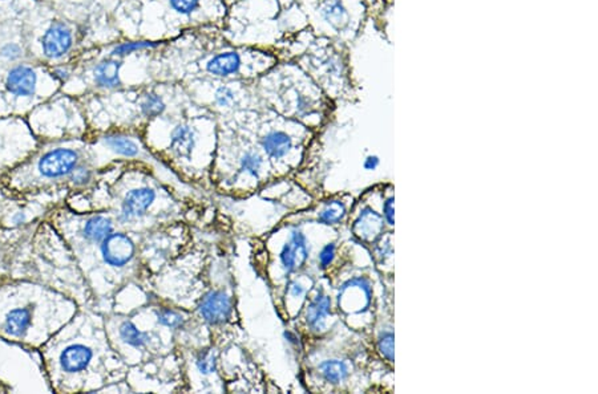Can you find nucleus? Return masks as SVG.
Segmentation results:
<instances>
[{"mask_svg":"<svg viewBox=\"0 0 598 394\" xmlns=\"http://www.w3.org/2000/svg\"><path fill=\"white\" fill-rule=\"evenodd\" d=\"M25 15L24 27L31 60L51 65L64 63L71 56L76 46V29L68 20L44 3L42 13H37L39 22H34L28 12Z\"/></svg>","mask_w":598,"mask_h":394,"instance_id":"1","label":"nucleus"},{"mask_svg":"<svg viewBox=\"0 0 598 394\" xmlns=\"http://www.w3.org/2000/svg\"><path fill=\"white\" fill-rule=\"evenodd\" d=\"M48 77L46 64L23 60L0 70V88L13 100H31Z\"/></svg>","mask_w":598,"mask_h":394,"instance_id":"2","label":"nucleus"},{"mask_svg":"<svg viewBox=\"0 0 598 394\" xmlns=\"http://www.w3.org/2000/svg\"><path fill=\"white\" fill-rule=\"evenodd\" d=\"M80 155L70 147L49 150L39 161V173L46 178H61L70 176L79 166Z\"/></svg>","mask_w":598,"mask_h":394,"instance_id":"3","label":"nucleus"},{"mask_svg":"<svg viewBox=\"0 0 598 394\" xmlns=\"http://www.w3.org/2000/svg\"><path fill=\"white\" fill-rule=\"evenodd\" d=\"M136 252V246L128 235L122 232H112L101 242L103 261L110 267H124L131 262Z\"/></svg>","mask_w":598,"mask_h":394,"instance_id":"4","label":"nucleus"},{"mask_svg":"<svg viewBox=\"0 0 598 394\" xmlns=\"http://www.w3.org/2000/svg\"><path fill=\"white\" fill-rule=\"evenodd\" d=\"M231 298L224 291L208 292L198 304V312L210 325H222L231 315Z\"/></svg>","mask_w":598,"mask_h":394,"instance_id":"5","label":"nucleus"},{"mask_svg":"<svg viewBox=\"0 0 598 394\" xmlns=\"http://www.w3.org/2000/svg\"><path fill=\"white\" fill-rule=\"evenodd\" d=\"M309 254L310 251L307 247L306 235L299 230H294L291 231L290 240L282 247L279 259L287 274H291L303 267V264L309 259Z\"/></svg>","mask_w":598,"mask_h":394,"instance_id":"6","label":"nucleus"},{"mask_svg":"<svg viewBox=\"0 0 598 394\" xmlns=\"http://www.w3.org/2000/svg\"><path fill=\"white\" fill-rule=\"evenodd\" d=\"M124 65V59H117L107 56L100 60L92 68V79L96 88L104 91H115L122 85L121 81V68Z\"/></svg>","mask_w":598,"mask_h":394,"instance_id":"7","label":"nucleus"},{"mask_svg":"<svg viewBox=\"0 0 598 394\" xmlns=\"http://www.w3.org/2000/svg\"><path fill=\"white\" fill-rule=\"evenodd\" d=\"M155 199V191L151 188H139L131 190L124 198L120 219L124 222L141 218L149 210Z\"/></svg>","mask_w":598,"mask_h":394,"instance_id":"8","label":"nucleus"},{"mask_svg":"<svg viewBox=\"0 0 598 394\" xmlns=\"http://www.w3.org/2000/svg\"><path fill=\"white\" fill-rule=\"evenodd\" d=\"M94 357V350L83 344L67 346L60 355V367L67 373H79L87 369Z\"/></svg>","mask_w":598,"mask_h":394,"instance_id":"9","label":"nucleus"},{"mask_svg":"<svg viewBox=\"0 0 598 394\" xmlns=\"http://www.w3.org/2000/svg\"><path fill=\"white\" fill-rule=\"evenodd\" d=\"M352 230H354V234L363 240L376 238L382 232V216L376 214L372 209L367 207L360 211Z\"/></svg>","mask_w":598,"mask_h":394,"instance_id":"10","label":"nucleus"},{"mask_svg":"<svg viewBox=\"0 0 598 394\" xmlns=\"http://www.w3.org/2000/svg\"><path fill=\"white\" fill-rule=\"evenodd\" d=\"M330 308H331V300L327 295H324L322 291H319L318 295L307 306L306 316H305L307 325L312 331L324 329V322L330 313Z\"/></svg>","mask_w":598,"mask_h":394,"instance_id":"11","label":"nucleus"},{"mask_svg":"<svg viewBox=\"0 0 598 394\" xmlns=\"http://www.w3.org/2000/svg\"><path fill=\"white\" fill-rule=\"evenodd\" d=\"M263 152L274 159L286 157L293 147V138L285 131H269L261 140Z\"/></svg>","mask_w":598,"mask_h":394,"instance_id":"12","label":"nucleus"},{"mask_svg":"<svg viewBox=\"0 0 598 394\" xmlns=\"http://www.w3.org/2000/svg\"><path fill=\"white\" fill-rule=\"evenodd\" d=\"M242 65V60L236 52H224L209 60L206 64V71L217 77H227L237 74Z\"/></svg>","mask_w":598,"mask_h":394,"instance_id":"13","label":"nucleus"},{"mask_svg":"<svg viewBox=\"0 0 598 394\" xmlns=\"http://www.w3.org/2000/svg\"><path fill=\"white\" fill-rule=\"evenodd\" d=\"M196 146V133L189 125H179L170 134V149L179 155L189 158Z\"/></svg>","mask_w":598,"mask_h":394,"instance_id":"14","label":"nucleus"},{"mask_svg":"<svg viewBox=\"0 0 598 394\" xmlns=\"http://www.w3.org/2000/svg\"><path fill=\"white\" fill-rule=\"evenodd\" d=\"M32 310L27 307L8 312L4 320L6 334L12 337H23L32 324Z\"/></svg>","mask_w":598,"mask_h":394,"instance_id":"15","label":"nucleus"},{"mask_svg":"<svg viewBox=\"0 0 598 394\" xmlns=\"http://www.w3.org/2000/svg\"><path fill=\"white\" fill-rule=\"evenodd\" d=\"M112 232H113L112 221L103 215H96L89 218L84 225L83 237L91 243H101Z\"/></svg>","mask_w":598,"mask_h":394,"instance_id":"16","label":"nucleus"},{"mask_svg":"<svg viewBox=\"0 0 598 394\" xmlns=\"http://www.w3.org/2000/svg\"><path fill=\"white\" fill-rule=\"evenodd\" d=\"M103 143L113 153L128 158L136 157L140 152V147L136 141L119 133H108L103 137Z\"/></svg>","mask_w":598,"mask_h":394,"instance_id":"17","label":"nucleus"},{"mask_svg":"<svg viewBox=\"0 0 598 394\" xmlns=\"http://www.w3.org/2000/svg\"><path fill=\"white\" fill-rule=\"evenodd\" d=\"M319 370H321V374H322L324 381L334 383V385L345 381L350 374L348 364L346 361H342V360L323 361L322 364L319 365Z\"/></svg>","mask_w":598,"mask_h":394,"instance_id":"18","label":"nucleus"},{"mask_svg":"<svg viewBox=\"0 0 598 394\" xmlns=\"http://www.w3.org/2000/svg\"><path fill=\"white\" fill-rule=\"evenodd\" d=\"M161 43L155 41H148V40H131V41H122L119 44H115L109 51L108 56L117 58V59H125L127 56H131L133 53H140L148 49H153L160 46Z\"/></svg>","mask_w":598,"mask_h":394,"instance_id":"19","label":"nucleus"},{"mask_svg":"<svg viewBox=\"0 0 598 394\" xmlns=\"http://www.w3.org/2000/svg\"><path fill=\"white\" fill-rule=\"evenodd\" d=\"M323 19L334 28H342L347 23V10L341 0H327L322 7Z\"/></svg>","mask_w":598,"mask_h":394,"instance_id":"20","label":"nucleus"},{"mask_svg":"<svg viewBox=\"0 0 598 394\" xmlns=\"http://www.w3.org/2000/svg\"><path fill=\"white\" fill-rule=\"evenodd\" d=\"M165 109H167V104H165L164 98L155 92L146 93L140 103L141 114L145 116L146 119L160 117L165 112Z\"/></svg>","mask_w":598,"mask_h":394,"instance_id":"21","label":"nucleus"},{"mask_svg":"<svg viewBox=\"0 0 598 394\" xmlns=\"http://www.w3.org/2000/svg\"><path fill=\"white\" fill-rule=\"evenodd\" d=\"M120 337L121 340L134 348H143L148 344L149 337L145 332H141L132 322H124L120 327Z\"/></svg>","mask_w":598,"mask_h":394,"instance_id":"22","label":"nucleus"},{"mask_svg":"<svg viewBox=\"0 0 598 394\" xmlns=\"http://www.w3.org/2000/svg\"><path fill=\"white\" fill-rule=\"evenodd\" d=\"M346 216V206L341 201H329L324 204V209L318 215L319 222L323 225H338Z\"/></svg>","mask_w":598,"mask_h":394,"instance_id":"23","label":"nucleus"},{"mask_svg":"<svg viewBox=\"0 0 598 394\" xmlns=\"http://www.w3.org/2000/svg\"><path fill=\"white\" fill-rule=\"evenodd\" d=\"M263 158L255 152H248L242 155L239 161V170L249 174L251 177L258 178L262 169Z\"/></svg>","mask_w":598,"mask_h":394,"instance_id":"24","label":"nucleus"},{"mask_svg":"<svg viewBox=\"0 0 598 394\" xmlns=\"http://www.w3.org/2000/svg\"><path fill=\"white\" fill-rule=\"evenodd\" d=\"M196 367L203 376H209L217 369V355L212 349H205L196 360Z\"/></svg>","mask_w":598,"mask_h":394,"instance_id":"25","label":"nucleus"},{"mask_svg":"<svg viewBox=\"0 0 598 394\" xmlns=\"http://www.w3.org/2000/svg\"><path fill=\"white\" fill-rule=\"evenodd\" d=\"M155 317L157 322L161 325L172 328V329H179L184 325V317L182 315L176 312V310H170V308H161V310L155 312Z\"/></svg>","mask_w":598,"mask_h":394,"instance_id":"26","label":"nucleus"},{"mask_svg":"<svg viewBox=\"0 0 598 394\" xmlns=\"http://www.w3.org/2000/svg\"><path fill=\"white\" fill-rule=\"evenodd\" d=\"M46 67H47L49 77L58 85H64L71 80L73 70L67 63H58V64H51Z\"/></svg>","mask_w":598,"mask_h":394,"instance_id":"27","label":"nucleus"},{"mask_svg":"<svg viewBox=\"0 0 598 394\" xmlns=\"http://www.w3.org/2000/svg\"><path fill=\"white\" fill-rule=\"evenodd\" d=\"M378 349L383 357L394 362V334L384 332L378 340Z\"/></svg>","mask_w":598,"mask_h":394,"instance_id":"28","label":"nucleus"},{"mask_svg":"<svg viewBox=\"0 0 598 394\" xmlns=\"http://www.w3.org/2000/svg\"><path fill=\"white\" fill-rule=\"evenodd\" d=\"M201 0H169L170 7L179 15H191L200 7Z\"/></svg>","mask_w":598,"mask_h":394,"instance_id":"29","label":"nucleus"},{"mask_svg":"<svg viewBox=\"0 0 598 394\" xmlns=\"http://www.w3.org/2000/svg\"><path fill=\"white\" fill-rule=\"evenodd\" d=\"M68 177H70L72 185H75L77 188H83V186H87L91 182V179H92V171L89 169H87V167L77 166L72 171Z\"/></svg>","mask_w":598,"mask_h":394,"instance_id":"30","label":"nucleus"},{"mask_svg":"<svg viewBox=\"0 0 598 394\" xmlns=\"http://www.w3.org/2000/svg\"><path fill=\"white\" fill-rule=\"evenodd\" d=\"M236 95L233 92V89H230L229 86H220L215 93V104L218 107H231V104L234 103Z\"/></svg>","mask_w":598,"mask_h":394,"instance_id":"31","label":"nucleus"},{"mask_svg":"<svg viewBox=\"0 0 598 394\" xmlns=\"http://www.w3.org/2000/svg\"><path fill=\"white\" fill-rule=\"evenodd\" d=\"M335 250H336V247H335L334 243H327L321 250L318 261H319V264H321L322 268H327L333 263L335 258Z\"/></svg>","mask_w":598,"mask_h":394,"instance_id":"32","label":"nucleus"},{"mask_svg":"<svg viewBox=\"0 0 598 394\" xmlns=\"http://www.w3.org/2000/svg\"><path fill=\"white\" fill-rule=\"evenodd\" d=\"M394 202V197H391V198H388V199L384 202V204H383V216H384L386 222H387L390 226H394L395 225Z\"/></svg>","mask_w":598,"mask_h":394,"instance_id":"33","label":"nucleus"},{"mask_svg":"<svg viewBox=\"0 0 598 394\" xmlns=\"http://www.w3.org/2000/svg\"><path fill=\"white\" fill-rule=\"evenodd\" d=\"M288 291H290V295L294 296V298H300V296H303L306 294L305 287L302 286L298 282H291Z\"/></svg>","mask_w":598,"mask_h":394,"instance_id":"34","label":"nucleus"},{"mask_svg":"<svg viewBox=\"0 0 598 394\" xmlns=\"http://www.w3.org/2000/svg\"><path fill=\"white\" fill-rule=\"evenodd\" d=\"M379 164H381V159H379V157L378 155H369L366 159H364V164H363V166L366 170H375V169H378L379 166Z\"/></svg>","mask_w":598,"mask_h":394,"instance_id":"35","label":"nucleus"},{"mask_svg":"<svg viewBox=\"0 0 598 394\" xmlns=\"http://www.w3.org/2000/svg\"><path fill=\"white\" fill-rule=\"evenodd\" d=\"M285 339H286L287 341L290 343V344H293V346H298L299 344V339L298 336L295 334H293V332H290V331H286L285 334Z\"/></svg>","mask_w":598,"mask_h":394,"instance_id":"36","label":"nucleus"},{"mask_svg":"<svg viewBox=\"0 0 598 394\" xmlns=\"http://www.w3.org/2000/svg\"><path fill=\"white\" fill-rule=\"evenodd\" d=\"M24 221H25V215L23 213H16L12 216V222L15 225H22V223H24Z\"/></svg>","mask_w":598,"mask_h":394,"instance_id":"37","label":"nucleus"}]
</instances>
